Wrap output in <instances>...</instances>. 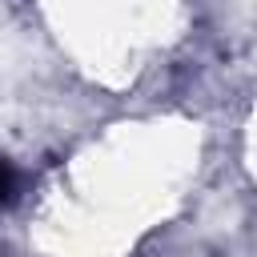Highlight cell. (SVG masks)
Masks as SVG:
<instances>
[{
	"instance_id": "6da1fadb",
	"label": "cell",
	"mask_w": 257,
	"mask_h": 257,
	"mask_svg": "<svg viewBox=\"0 0 257 257\" xmlns=\"http://www.w3.org/2000/svg\"><path fill=\"white\" fill-rule=\"evenodd\" d=\"M4 193H8V169L0 165V201H4Z\"/></svg>"
}]
</instances>
